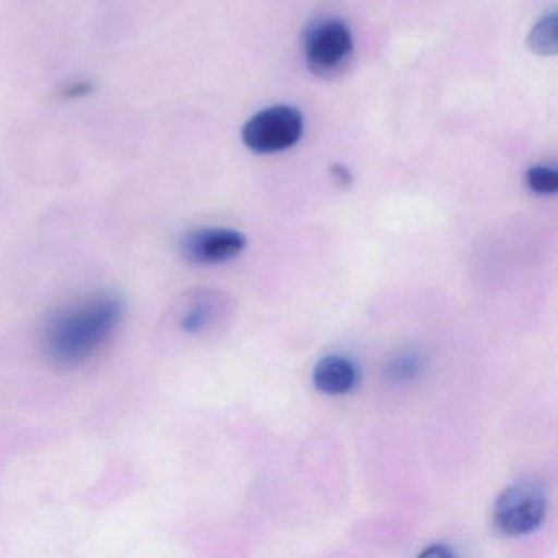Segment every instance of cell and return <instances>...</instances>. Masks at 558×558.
Wrapping results in <instances>:
<instances>
[{"mask_svg": "<svg viewBox=\"0 0 558 558\" xmlns=\"http://www.w3.org/2000/svg\"><path fill=\"white\" fill-rule=\"evenodd\" d=\"M123 305L109 292L93 293L58 310L45 325V355L60 367H80L109 348L122 323Z\"/></svg>", "mask_w": 558, "mask_h": 558, "instance_id": "6da1fadb", "label": "cell"}, {"mask_svg": "<svg viewBox=\"0 0 558 558\" xmlns=\"http://www.w3.org/2000/svg\"><path fill=\"white\" fill-rule=\"evenodd\" d=\"M305 132L302 112L292 106H272L247 120L241 138L257 155H276L293 148Z\"/></svg>", "mask_w": 558, "mask_h": 558, "instance_id": "7a4b0ae2", "label": "cell"}, {"mask_svg": "<svg viewBox=\"0 0 558 558\" xmlns=\"http://www.w3.org/2000/svg\"><path fill=\"white\" fill-rule=\"evenodd\" d=\"M354 53V37L351 28L339 19H325L306 31L303 54L308 70L315 76H338Z\"/></svg>", "mask_w": 558, "mask_h": 558, "instance_id": "3957f363", "label": "cell"}, {"mask_svg": "<svg viewBox=\"0 0 558 558\" xmlns=\"http://www.w3.org/2000/svg\"><path fill=\"white\" fill-rule=\"evenodd\" d=\"M547 512V493L535 480H519L496 499L493 519L506 535L534 532Z\"/></svg>", "mask_w": 558, "mask_h": 558, "instance_id": "277c9868", "label": "cell"}, {"mask_svg": "<svg viewBox=\"0 0 558 558\" xmlns=\"http://www.w3.org/2000/svg\"><path fill=\"white\" fill-rule=\"evenodd\" d=\"M246 247V238L227 228H202L182 243L185 259L195 264H220L233 259Z\"/></svg>", "mask_w": 558, "mask_h": 558, "instance_id": "5b68a950", "label": "cell"}, {"mask_svg": "<svg viewBox=\"0 0 558 558\" xmlns=\"http://www.w3.org/2000/svg\"><path fill=\"white\" fill-rule=\"evenodd\" d=\"M357 371L341 355H326L313 368V384L326 395H345L354 388Z\"/></svg>", "mask_w": 558, "mask_h": 558, "instance_id": "8992f818", "label": "cell"}, {"mask_svg": "<svg viewBox=\"0 0 558 558\" xmlns=\"http://www.w3.org/2000/svg\"><path fill=\"white\" fill-rule=\"evenodd\" d=\"M218 308H220V305H218L214 295L194 296L182 312V328H184V331L192 332V335L205 331L208 326L214 325Z\"/></svg>", "mask_w": 558, "mask_h": 558, "instance_id": "52a82bcc", "label": "cell"}, {"mask_svg": "<svg viewBox=\"0 0 558 558\" xmlns=\"http://www.w3.org/2000/svg\"><path fill=\"white\" fill-rule=\"evenodd\" d=\"M525 45H527L529 51L537 57H555L557 54V12H548L538 19L537 24L529 32Z\"/></svg>", "mask_w": 558, "mask_h": 558, "instance_id": "ba28073f", "label": "cell"}, {"mask_svg": "<svg viewBox=\"0 0 558 558\" xmlns=\"http://www.w3.org/2000/svg\"><path fill=\"white\" fill-rule=\"evenodd\" d=\"M525 184L537 195H554L558 191V174L548 166H535L525 174Z\"/></svg>", "mask_w": 558, "mask_h": 558, "instance_id": "9c48e42d", "label": "cell"}, {"mask_svg": "<svg viewBox=\"0 0 558 558\" xmlns=\"http://www.w3.org/2000/svg\"><path fill=\"white\" fill-rule=\"evenodd\" d=\"M93 93L94 86L89 81H73V83L64 84V86L58 90V97L63 100H77L90 96Z\"/></svg>", "mask_w": 558, "mask_h": 558, "instance_id": "30bf717a", "label": "cell"}, {"mask_svg": "<svg viewBox=\"0 0 558 558\" xmlns=\"http://www.w3.org/2000/svg\"><path fill=\"white\" fill-rule=\"evenodd\" d=\"M329 175H331L332 181H335L339 187H351V171H349L344 165H341V162H335V165H331V168H329Z\"/></svg>", "mask_w": 558, "mask_h": 558, "instance_id": "8fae6325", "label": "cell"}, {"mask_svg": "<svg viewBox=\"0 0 558 558\" xmlns=\"http://www.w3.org/2000/svg\"><path fill=\"white\" fill-rule=\"evenodd\" d=\"M456 551L449 548V545L433 544L426 547V550L421 554V557H453Z\"/></svg>", "mask_w": 558, "mask_h": 558, "instance_id": "7c38bea8", "label": "cell"}]
</instances>
